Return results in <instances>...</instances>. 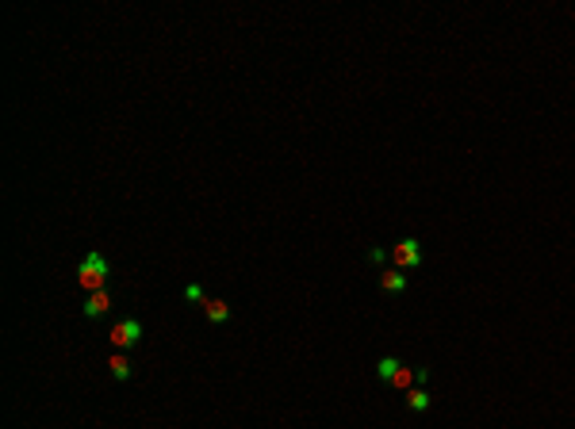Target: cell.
<instances>
[{"label":"cell","instance_id":"7c38bea8","mask_svg":"<svg viewBox=\"0 0 575 429\" xmlns=\"http://www.w3.org/2000/svg\"><path fill=\"white\" fill-rule=\"evenodd\" d=\"M368 260H372V265H388V249H383V245H372V249H368Z\"/></svg>","mask_w":575,"mask_h":429},{"label":"cell","instance_id":"30bf717a","mask_svg":"<svg viewBox=\"0 0 575 429\" xmlns=\"http://www.w3.org/2000/svg\"><path fill=\"white\" fill-rule=\"evenodd\" d=\"M411 383H418V380H414V368H399V372H395V380H391V387H395V391H411Z\"/></svg>","mask_w":575,"mask_h":429},{"label":"cell","instance_id":"9c48e42d","mask_svg":"<svg viewBox=\"0 0 575 429\" xmlns=\"http://www.w3.org/2000/svg\"><path fill=\"white\" fill-rule=\"evenodd\" d=\"M107 372H112L115 380H130V360L123 357V352H112V360H107Z\"/></svg>","mask_w":575,"mask_h":429},{"label":"cell","instance_id":"8fae6325","mask_svg":"<svg viewBox=\"0 0 575 429\" xmlns=\"http://www.w3.org/2000/svg\"><path fill=\"white\" fill-rule=\"evenodd\" d=\"M184 299H188V303H207V295H204L199 283H188V288H184Z\"/></svg>","mask_w":575,"mask_h":429},{"label":"cell","instance_id":"5b68a950","mask_svg":"<svg viewBox=\"0 0 575 429\" xmlns=\"http://www.w3.org/2000/svg\"><path fill=\"white\" fill-rule=\"evenodd\" d=\"M107 306H112V295L107 291H92L84 299V318H100V314H107Z\"/></svg>","mask_w":575,"mask_h":429},{"label":"cell","instance_id":"6da1fadb","mask_svg":"<svg viewBox=\"0 0 575 429\" xmlns=\"http://www.w3.org/2000/svg\"><path fill=\"white\" fill-rule=\"evenodd\" d=\"M77 283H81L84 291H104V283H107V260L100 257V253H84L81 265H77Z\"/></svg>","mask_w":575,"mask_h":429},{"label":"cell","instance_id":"ba28073f","mask_svg":"<svg viewBox=\"0 0 575 429\" xmlns=\"http://www.w3.org/2000/svg\"><path fill=\"white\" fill-rule=\"evenodd\" d=\"M406 406H411L414 414H426V410H429V395H426V387H411V391H406Z\"/></svg>","mask_w":575,"mask_h":429},{"label":"cell","instance_id":"52a82bcc","mask_svg":"<svg viewBox=\"0 0 575 429\" xmlns=\"http://www.w3.org/2000/svg\"><path fill=\"white\" fill-rule=\"evenodd\" d=\"M204 314H207V322H215V326H219V322L230 318V306L222 303V299H207V303H204Z\"/></svg>","mask_w":575,"mask_h":429},{"label":"cell","instance_id":"277c9868","mask_svg":"<svg viewBox=\"0 0 575 429\" xmlns=\"http://www.w3.org/2000/svg\"><path fill=\"white\" fill-rule=\"evenodd\" d=\"M380 288L388 291V295H399V291H406L403 268H380Z\"/></svg>","mask_w":575,"mask_h":429},{"label":"cell","instance_id":"7a4b0ae2","mask_svg":"<svg viewBox=\"0 0 575 429\" xmlns=\"http://www.w3.org/2000/svg\"><path fill=\"white\" fill-rule=\"evenodd\" d=\"M391 265L395 268H418L422 265V242L418 237H403L391 245Z\"/></svg>","mask_w":575,"mask_h":429},{"label":"cell","instance_id":"8992f818","mask_svg":"<svg viewBox=\"0 0 575 429\" xmlns=\"http://www.w3.org/2000/svg\"><path fill=\"white\" fill-rule=\"evenodd\" d=\"M399 368H403V360H399V357H380V360H376V375H380V383H388V387H391V380H395Z\"/></svg>","mask_w":575,"mask_h":429},{"label":"cell","instance_id":"3957f363","mask_svg":"<svg viewBox=\"0 0 575 429\" xmlns=\"http://www.w3.org/2000/svg\"><path fill=\"white\" fill-rule=\"evenodd\" d=\"M138 337H142V322H135V318L115 322V326H112V345H115V352L135 349V345H138Z\"/></svg>","mask_w":575,"mask_h":429}]
</instances>
